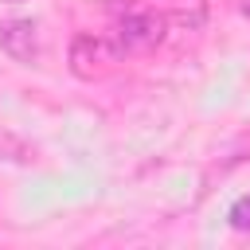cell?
<instances>
[{"label":"cell","mask_w":250,"mask_h":250,"mask_svg":"<svg viewBox=\"0 0 250 250\" xmlns=\"http://www.w3.org/2000/svg\"><path fill=\"white\" fill-rule=\"evenodd\" d=\"M242 16H246V20H250V0H242Z\"/></svg>","instance_id":"5"},{"label":"cell","mask_w":250,"mask_h":250,"mask_svg":"<svg viewBox=\"0 0 250 250\" xmlns=\"http://www.w3.org/2000/svg\"><path fill=\"white\" fill-rule=\"evenodd\" d=\"M117 59H121V51H117L109 39L90 35V31L74 35V39H70V51H66V62H70V70H74L78 78H98V74H105Z\"/></svg>","instance_id":"1"},{"label":"cell","mask_w":250,"mask_h":250,"mask_svg":"<svg viewBox=\"0 0 250 250\" xmlns=\"http://www.w3.org/2000/svg\"><path fill=\"white\" fill-rule=\"evenodd\" d=\"M164 39V16L156 12H129L121 20V43L125 47H152Z\"/></svg>","instance_id":"3"},{"label":"cell","mask_w":250,"mask_h":250,"mask_svg":"<svg viewBox=\"0 0 250 250\" xmlns=\"http://www.w3.org/2000/svg\"><path fill=\"white\" fill-rule=\"evenodd\" d=\"M227 219H230V227H234V230H250V195H242V199L230 207V215H227Z\"/></svg>","instance_id":"4"},{"label":"cell","mask_w":250,"mask_h":250,"mask_svg":"<svg viewBox=\"0 0 250 250\" xmlns=\"http://www.w3.org/2000/svg\"><path fill=\"white\" fill-rule=\"evenodd\" d=\"M0 51L20 66H35V59H39V27H35V20H23V16L4 20L0 23Z\"/></svg>","instance_id":"2"}]
</instances>
